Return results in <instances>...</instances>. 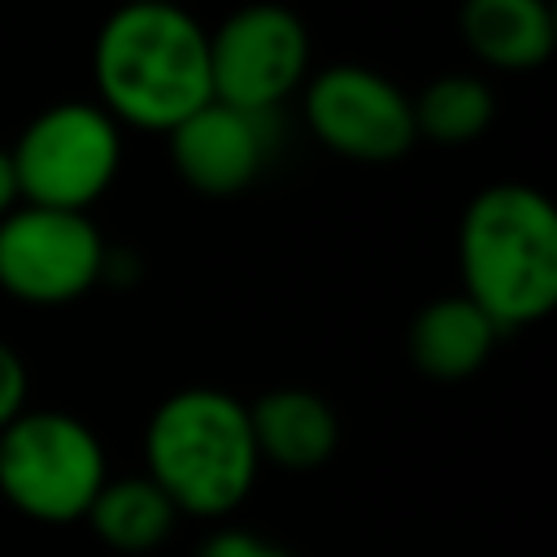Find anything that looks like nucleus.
<instances>
[{"instance_id": "8", "label": "nucleus", "mask_w": 557, "mask_h": 557, "mask_svg": "<svg viewBox=\"0 0 557 557\" xmlns=\"http://www.w3.org/2000/svg\"><path fill=\"white\" fill-rule=\"evenodd\" d=\"M305 117L313 135L352 161H396L413 148L409 96L370 65H326L305 87Z\"/></svg>"}, {"instance_id": "3", "label": "nucleus", "mask_w": 557, "mask_h": 557, "mask_svg": "<svg viewBox=\"0 0 557 557\" xmlns=\"http://www.w3.org/2000/svg\"><path fill=\"white\" fill-rule=\"evenodd\" d=\"M148 479L178 513L218 518L244 505L257 483L248 405L218 387H183L157 405L144 431Z\"/></svg>"}, {"instance_id": "15", "label": "nucleus", "mask_w": 557, "mask_h": 557, "mask_svg": "<svg viewBox=\"0 0 557 557\" xmlns=\"http://www.w3.org/2000/svg\"><path fill=\"white\" fill-rule=\"evenodd\" d=\"M26 409V366L22 357L0 339V431Z\"/></svg>"}, {"instance_id": "7", "label": "nucleus", "mask_w": 557, "mask_h": 557, "mask_svg": "<svg viewBox=\"0 0 557 557\" xmlns=\"http://www.w3.org/2000/svg\"><path fill=\"white\" fill-rule=\"evenodd\" d=\"M104 239L87 213L17 205L0 218V287L22 305L78 300L104 274Z\"/></svg>"}, {"instance_id": "12", "label": "nucleus", "mask_w": 557, "mask_h": 557, "mask_svg": "<svg viewBox=\"0 0 557 557\" xmlns=\"http://www.w3.org/2000/svg\"><path fill=\"white\" fill-rule=\"evenodd\" d=\"M496 326L492 318L466 300V296H440L431 305L418 309V318L409 322V361L440 383H457L470 379L496 344Z\"/></svg>"}, {"instance_id": "16", "label": "nucleus", "mask_w": 557, "mask_h": 557, "mask_svg": "<svg viewBox=\"0 0 557 557\" xmlns=\"http://www.w3.org/2000/svg\"><path fill=\"white\" fill-rule=\"evenodd\" d=\"M196 557H292V553L278 548V544L257 540L252 531H222V535H213L209 544H200Z\"/></svg>"}, {"instance_id": "10", "label": "nucleus", "mask_w": 557, "mask_h": 557, "mask_svg": "<svg viewBox=\"0 0 557 557\" xmlns=\"http://www.w3.org/2000/svg\"><path fill=\"white\" fill-rule=\"evenodd\" d=\"M248 426L257 457L283 470H313L339 444V422L331 405L305 387L265 392L257 405H248Z\"/></svg>"}, {"instance_id": "11", "label": "nucleus", "mask_w": 557, "mask_h": 557, "mask_svg": "<svg viewBox=\"0 0 557 557\" xmlns=\"http://www.w3.org/2000/svg\"><path fill=\"white\" fill-rule=\"evenodd\" d=\"M461 39L492 70H535L548 61L557 26L548 0H461Z\"/></svg>"}, {"instance_id": "5", "label": "nucleus", "mask_w": 557, "mask_h": 557, "mask_svg": "<svg viewBox=\"0 0 557 557\" xmlns=\"http://www.w3.org/2000/svg\"><path fill=\"white\" fill-rule=\"evenodd\" d=\"M22 205L87 213L122 165L117 122L91 100H61L35 113L9 148Z\"/></svg>"}, {"instance_id": "6", "label": "nucleus", "mask_w": 557, "mask_h": 557, "mask_svg": "<svg viewBox=\"0 0 557 557\" xmlns=\"http://www.w3.org/2000/svg\"><path fill=\"white\" fill-rule=\"evenodd\" d=\"M305 70H309V30L287 4L274 0L244 4L209 35L213 100L231 109L270 113L278 100H287L300 87Z\"/></svg>"}, {"instance_id": "4", "label": "nucleus", "mask_w": 557, "mask_h": 557, "mask_svg": "<svg viewBox=\"0 0 557 557\" xmlns=\"http://www.w3.org/2000/svg\"><path fill=\"white\" fill-rule=\"evenodd\" d=\"M104 487V448L61 409H22L0 431V492L35 522L87 518Z\"/></svg>"}, {"instance_id": "1", "label": "nucleus", "mask_w": 557, "mask_h": 557, "mask_svg": "<svg viewBox=\"0 0 557 557\" xmlns=\"http://www.w3.org/2000/svg\"><path fill=\"white\" fill-rule=\"evenodd\" d=\"M91 78L113 122L170 135L213 100L209 35L178 4H117L96 30Z\"/></svg>"}, {"instance_id": "17", "label": "nucleus", "mask_w": 557, "mask_h": 557, "mask_svg": "<svg viewBox=\"0 0 557 557\" xmlns=\"http://www.w3.org/2000/svg\"><path fill=\"white\" fill-rule=\"evenodd\" d=\"M17 205H22V191H17L13 157H9V148H0V218H9Z\"/></svg>"}, {"instance_id": "13", "label": "nucleus", "mask_w": 557, "mask_h": 557, "mask_svg": "<svg viewBox=\"0 0 557 557\" xmlns=\"http://www.w3.org/2000/svg\"><path fill=\"white\" fill-rule=\"evenodd\" d=\"M174 518H178V509L148 474L144 479H104V487L96 492V500L87 509V522L96 527V535L117 553L157 548L170 535Z\"/></svg>"}, {"instance_id": "14", "label": "nucleus", "mask_w": 557, "mask_h": 557, "mask_svg": "<svg viewBox=\"0 0 557 557\" xmlns=\"http://www.w3.org/2000/svg\"><path fill=\"white\" fill-rule=\"evenodd\" d=\"M409 104H413V131L440 148L474 144L496 117V96L474 74H444L426 83L422 96Z\"/></svg>"}, {"instance_id": "2", "label": "nucleus", "mask_w": 557, "mask_h": 557, "mask_svg": "<svg viewBox=\"0 0 557 557\" xmlns=\"http://www.w3.org/2000/svg\"><path fill=\"white\" fill-rule=\"evenodd\" d=\"M457 261L466 278L461 296L496 331L548 318L557 305V209L522 183L483 187L461 213Z\"/></svg>"}, {"instance_id": "18", "label": "nucleus", "mask_w": 557, "mask_h": 557, "mask_svg": "<svg viewBox=\"0 0 557 557\" xmlns=\"http://www.w3.org/2000/svg\"><path fill=\"white\" fill-rule=\"evenodd\" d=\"M122 4H178V0H122Z\"/></svg>"}, {"instance_id": "9", "label": "nucleus", "mask_w": 557, "mask_h": 557, "mask_svg": "<svg viewBox=\"0 0 557 557\" xmlns=\"http://www.w3.org/2000/svg\"><path fill=\"white\" fill-rule=\"evenodd\" d=\"M265 113H244L222 100L200 104L170 131V161L178 178L205 196L244 191L265 165Z\"/></svg>"}]
</instances>
